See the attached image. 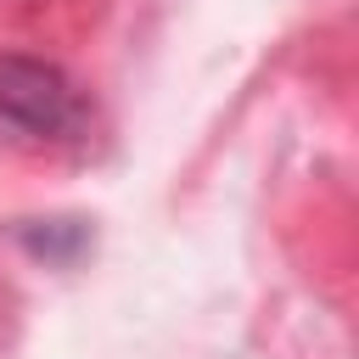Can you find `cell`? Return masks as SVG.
Returning <instances> with one entry per match:
<instances>
[{
  "mask_svg": "<svg viewBox=\"0 0 359 359\" xmlns=\"http://www.w3.org/2000/svg\"><path fill=\"white\" fill-rule=\"evenodd\" d=\"M79 118H84V101L56 62L0 56V123L39 135V140H56V135L79 129Z\"/></svg>",
  "mask_w": 359,
  "mask_h": 359,
  "instance_id": "1",
  "label": "cell"
}]
</instances>
